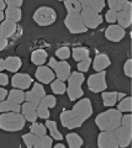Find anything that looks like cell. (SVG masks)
<instances>
[{"label":"cell","instance_id":"cell-30","mask_svg":"<svg viewBox=\"0 0 132 148\" xmlns=\"http://www.w3.org/2000/svg\"><path fill=\"white\" fill-rule=\"evenodd\" d=\"M6 99L12 101V103H15V104L21 105L25 101V91L20 90V89H15V88H14L12 90H10L8 92V98Z\"/></svg>","mask_w":132,"mask_h":148},{"label":"cell","instance_id":"cell-39","mask_svg":"<svg viewBox=\"0 0 132 148\" xmlns=\"http://www.w3.org/2000/svg\"><path fill=\"white\" fill-rule=\"evenodd\" d=\"M36 137L34 133H25V135H22V142L25 143V146L27 148H34V145H35V141H36Z\"/></svg>","mask_w":132,"mask_h":148},{"label":"cell","instance_id":"cell-32","mask_svg":"<svg viewBox=\"0 0 132 148\" xmlns=\"http://www.w3.org/2000/svg\"><path fill=\"white\" fill-rule=\"evenodd\" d=\"M53 138L48 135H43V136H37L35 141L34 148H51L53 145Z\"/></svg>","mask_w":132,"mask_h":148},{"label":"cell","instance_id":"cell-31","mask_svg":"<svg viewBox=\"0 0 132 148\" xmlns=\"http://www.w3.org/2000/svg\"><path fill=\"white\" fill-rule=\"evenodd\" d=\"M67 14H80L81 12V4L80 0H64L63 1Z\"/></svg>","mask_w":132,"mask_h":148},{"label":"cell","instance_id":"cell-28","mask_svg":"<svg viewBox=\"0 0 132 148\" xmlns=\"http://www.w3.org/2000/svg\"><path fill=\"white\" fill-rule=\"evenodd\" d=\"M70 51H72V57L77 63L90 57V51L88 47H74Z\"/></svg>","mask_w":132,"mask_h":148},{"label":"cell","instance_id":"cell-1","mask_svg":"<svg viewBox=\"0 0 132 148\" xmlns=\"http://www.w3.org/2000/svg\"><path fill=\"white\" fill-rule=\"evenodd\" d=\"M94 114L92 101L89 98L77 100L72 110H64L60 115L61 125L68 130H75L83 126V123Z\"/></svg>","mask_w":132,"mask_h":148},{"label":"cell","instance_id":"cell-19","mask_svg":"<svg viewBox=\"0 0 132 148\" xmlns=\"http://www.w3.org/2000/svg\"><path fill=\"white\" fill-rule=\"evenodd\" d=\"M93 69L95 72H103L105 71L106 68H109L111 66V59L106 53H99L95 56V58L93 59Z\"/></svg>","mask_w":132,"mask_h":148},{"label":"cell","instance_id":"cell-34","mask_svg":"<svg viewBox=\"0 0 132 148\" xmlns=\"http://www.w3.org/2000/svg\"><path fill=\"white\" fill-rule=\"evenodd\" d=\"M117 110L120 112H131L132 111V98L131 96H125L121 100H119V104H117Z\"/></svg>","mask_w":132,"mask_h":148},{"label":"cell","instance_id":"cell-38","mask_svg":"<svg viewBox=\"0 0 132 148\" xmlns=\"http://www.w3.org/2000/svg\"><path fill=\"white\" fill-rule=\"evenodd\" d=\"M92 62H93V59L88 57V58H85L84 61H80L78 62V64H77V68H78V72L80 73H86L89 71V68L90 66H92Z\"/></svg>","mask_w":132,"mask_h":148},{"label":"cell","instance_id":"cell-40","mask_svg":"<svg viewBox=\"0 0 132 148\" xmlns=\"http://www.w3.org/2000/svg\"><path fill=\"white\" fill-rule=\"evenodd\" d=\"M121 126H124L129 130H132V115L127 112L121 116Z\"/></svg>","mask_w":132,"mask_h":148},{"label":"cell","instance_id":"cell-16","mask_svg":"<svg viewBox=\"0 0 132 148\" xmlns=\"http://www.w3.org/2000/svg\"><path fill=\"white\" fill-rule=\"evenodd\" d=\"M35 78L41 84H51L56 79V74L48 66H40L35 72Z\"/></svg>","mask_w":132,"mask_h":148},{"label":"cell","instance_id":"cell-17","mask_svg":"<svg viewBox=\"0 0 132 148\" xmlns=\"http://www.w3.org/2000/svg\"><path fill=\"white\" fill-rule=\"evenodd\" d=\"M98 147L99 148H119L114 132L100 131L98 136Z\"/></svg>","mask_w":132,"mask_h":148},{"label":"cell","instance_id":"cell-49","mask_svg":"<svg viewBox=\"0 0 132 148\" xmlns=\"http://www.w3.org/2000/svg\"><path fill=\"white\" fill-rule=\"evenodd\" d=\"M125 96H126L125 92H117V101L121 100L122 98H125Z\"/></svg>","mask_w":132,"mask_h":148},{"label":"cell","instance_id":"cell-51","mask_svg":"<svg viewBox=\"0 0 132 148\" xmlns=\"http://www.w3.org/2000/svg\"><path fill=\"white\" fill-rule=\"evenodd\" d=\"M54 148H66V145H63V143H56Z\"/></svg>","mask_w":132,"mask_h":148},{"label":"cell","instance_id":"cell-22","mask_svg":"<svg viewBox=\"0 0 132 148\" xmlns=\"http://www.w3.org/2000/svg\"><path fill=\"white\" fill-rule=\"evenodd\" d=\"M48 59V53L46 49H42V48H38V49H35L32 53H31V62H32L35 66H44V63L47 62Z\"/></svg>","mask_w":132,"mask_h":148},{"label":"cell","instance_id":"cell-46","mask_svg":"<svg viewBox=\"0 0 132 148\" xmlns=\"http://www.w3.org/2000/svg\"><path fill=\"white\" fill-rule=\"evenodd\" d=\"M8 90L5 89L4 86H0V101H3V100H5L8 98Z\"/></svg>","mask_w":132,"mask_h":148},{"label":"cell","instance_id":"cell-20","mask_svg":"<svg viewBox=\"0 0 132 148\" xmlns=\"http://www.w3.org/2000/svg\"><path fill=\"white\" fill-rule=\"evenodd\" d=\"M17 31V24L9 21V20H4L0 24V36L5 37V38H11V37L16 34Z\"/></svg>","mask_w":132,"mask_h":148},{"label":"cell","instance_id":"cell-11","mask_svg":"<svg viewBox=\"0 0 132 148\" xmlns=\"http://www.w3.org/2000/svg\"><path fill=\"white\" fill-rule=\"evenodd\" d=\"M47 94H46V90H44L43 84H41V83L37 82V83H34L32 84L31 90L25 92V101H29V103L37 106L40 104V101Z\"/></svg>","mask_w":132,"mask_h":148},{"label":"cell","instance_id":"cell-47","mask_svg":"<svg viewBox=\"0 0 132 148\" xmlns=\"http://www.w3.org/2000/svg\"><path fill=\"white\" fill-rule=\"evenodd\" d=\"M6 9V4H5V0H0V11H5Z\"/></svg>","mask_w":132,"mask_h":148},{"label":"cell","instance_id":"cell-18","mask_svg":"<svg viewBox=\"0 0 132 148\" xmlns=\"http://www.w3.org/2000/svg\"><path fill=\"white\" fill-rule=\"evenodd\" d=\"M20 112L22 114V116L25 117L26 122H35L37 121V106L29 103V101H24V103L21 104V111Z\"/></svg>","mask_w":132,"mask_h":148},{"label":"cell","instance_id":"cell-29","mask_svg":"<svg viewBox=\"0 0 132 148\" xmlns=\"http://www.w3.org/2000/svg\"><path fill=\"white\" fill-rule=\"evenodd\" d=\"M20 112L21 111V105L19 104H15V103H12V101L10 100H3V101H0V114H3V112Z\"/></svg>","mask_w":132,"mask_h":148},{"label":"cell","instance_id":"cell-48","mask_svg":"<svg viewBox=\"0 0 132 148\" xmlns=\"http://www.w3.org/2000/svg\"><path fill=\"white\" fill-rule=\"evenodd\" d=\"M5 71V59L0 58V72Z\"/></svg>","mask_w":132,"mask_h":148},{"label":"cell","instance_id":"cell-45","mask_svg":"<svg viewBox=\"0 0 132 148\" xmlns=\"http://www.w3.org/2000/svg\"><path fill=\"white\" fill-rule=\"evenodd\" d=\"M8 45H9V40L3 36H0V52H3V51L8 47Z\"/></svg>","mask_w":132,"mask_h":148},{"label":"cell","instance_id":"cell-44","mask_svg":"<svg viewBox=\"0 0 132 148\" xmlns=\"http://www.w3.org/2000/svg\"><path fill=\"white\" fill-rule=\"evenodd\" d=\"M9 82H10V79H9L8 74L0 72V86H6L9 84Z\"/></svg>","mask_w":132,"mask_h":148},{"label":"cell","instance_id":"cell-12","mask_svg":"<svg viewBox=\"0 0 132 148\" xmlns=\"http://www.w3.org/2000/svg\"><path fill=\"white\" fill-rule=\"evenodd\" d=\"M116 22L120 27H122L124 30L129 29L132 25V3L126 0L124 9L117 12V17H116Z\"/></svg>","mask_w":132,"mask_h":148},{"label":"cell","instance_id":"cell-15","mask_svg":"<svg viewBox=\"0 0 132 148\" xmlns=\"http://www.w3.org/2000/svg\"><path fill=\"white\" fill-rule=\"evenodd\" d=\"M126 36V30H124L119 25H109L105 30V38L110 42L119 43Z\"/></svg>","mask_w":132,"mask_h":148},{"label":"cell","instance_id":"cell-26","mask_svg":"<svg viewBox=\"0 0 132 148\" xmlns=\"http://www.w3.org/2000/svg\"><path fill=\"white\" fill-rule=\"evenodd\" d=\"M66 141H67L68 147L69 148H80V147H83V145H84V140L75 132L67 133L66 135Z\"/></svg>","mask_w":132,"mask_h":148},{"label":"cell","instance_id":"cell-50","mask_svg":"<svg viewBox=\"0 0 132 148\" xmlns=\"http://www.w3.org/2000/svg\"><path fill=\"white\" fill-rule=\"evenodd\" d=\"M4 20H5V14H4L3 11H0V24H1Z\"/></svg>","mask_w":132,"mask_h":148},{"label":"cell","instance_id":"cell-21","mask_svg":"<svg viewBox=\"0 0 132 148\" xmlns=\"http://www.w3.org/2000/svg\"><path fill=\"white\" fill-rule=\"evenodd\" d=\"M22 67V61L17 56H10V57L5 58V71L9 73H17Z\"/></svg>","mask_w":132,"mask_h":148},{"label":"cell","instance_id":"cell-41","mask_svg":"<svg viewBox=\"0 0 132 148\" xmlns=\"http://www.w3.org/2000/svg\"><path fill=\"white\" fill-rule=\"evenodd\" d=\"M116 17H117V12L112 11V10H107L106 14H105V21L107 24L110 25H114L116 22Z\"/></svg>","mask_w":132,"mask_h":148},{"label":"cell","instance_id":"cell-6","mask_svg":"<svg viewBox=\"0 0 132 148\" xmlns=\"http://www.w3.org/2000/svg\"><path fill=\"white\" fill-rule=\"evenodd\" d=\"M85 80H86V85H88L89 91L94 92V94H100V92L105 91L107 89L105 71L92 74V75H89V78Z\"/></svg>","mask_w":132,"mask_h":148},{"label":"cell","instance_id":"cell-7","mask_svg":"<svg viewBox=\"0 0 132 148\" xmlns=\"http://www.w3.org/2000/svg\"><path fill=\"white\" fill-rule=\"evenodd\" d=\"M64 26L66 29L73 35H80L85 34L88 29L85 27L83 20H81L80 14H67L64 17Z\"/></svg>","mask_w":132,"mask_h":148},{"label":"cell","instance_id":"cell-24","mask_svg":"<svg viewBox=\"0 0 132 148\" xmlns=\"http://www.w3.org/2000/svg\"><path fill=\"white\" fill-rule=\"evenodd\" d=\"M4 14H5V20L11 21V22H14V24L20 22L21 18H22V11H21V9H19V8L6 6Z\"/></svg>","mask_w":132,"mask_h":148},{"label":"cell","instance_id":"cell-36","mask_svg":"<svg viewBox=\"0 0 132 148\" xmlns=\"http://www.w3.org/2000/svg\"><path fill=\"white\" fill-rule=\"evenodd\" d=\"M126 0H107L106 5L109 6V10H112L115 12H120L125 6Z\"/></svg>","mask_w":132,"mask_h":148},{"label":"cell","instance_id":"cell-5","mask_svg":"<svg viewBox=\"0 0 132 148\" xmlns=\"http://www.w3.org/2000/svg\"><path fill=\"white\" fill-rule=\"evenodd\" d=\"M32 20L36 25L41 27L51 26L57 20V12L51 6H40L32 14Z\"/></svg>","mask_w":132,"mask_h":148},{"label":"cell","instance_id":"cell-42","mask_svg":"<svg viewBox=\"0 0 132 148\" xmlns=\"http://www.w3.org/2000/svg\"><path fill=\"white\" fill-rule=\"evenodd\" d=\"M124 73L127 78H132V59L129 58L124 64Z\"/></svg>","mask_w":132,"mask_h":148},{"label":"cell","instance_id":"cell-8","mask_svg":"<svg viewBox=\"0 0 132 148\" xmlns=\"http://www.w3.org/2000/svg\"><path fill=\"white\" fill-rule=\"evenodd\" d=\"M48 67L54 72L57 79L63 80V82H67V79L69 78L70 73H72V68H70L69 63L67 61H57L54 57L49 58Z\"/></svg>","mask_w":132,"mask_h":148},{"label":"cell","instance_id":"cell-37","mask_svg":"<svg viewBox=\"0 0 132 148\" xmlns=\"http://www.w3.org/2000/svg\"><path fill=\"white\" fill-rule=\"evenodd\" d=\"M72 56V51L69 47H60L56 51V57L60 58V61H66Z\"/></svg>","mask_w":132,"mask_h":148},{"label":"cell","instance_id":"cell-23","mask_svg":"<svg viewBox=\"0 0 132 148\" xmlns=\"http://www.w3.org/2000/svg\"><path fill=\"white\" fill-rule=\"evenodd\" d=\"M44 125H46V127H47V131L49 132V136H51L53 140H56L58 142L63 141V138L64 137H63V135L60 132V130H58V123L56 121L47 119L46 122H44Z\"/></svg>","mask_w":132,"mask_h":148},{"label":"cell","instance_id":"cell-35","mask_svg":"<svg viewBox=\"0 0 132 148\" xmlns=\"http://www.w3.org/2000/svg\"><path fill=\"white\" fill-rule=\"evenodd\" d=\"M30 132L34 133L35 136H43V135H47L48 131H47V127H46V125L44 123L35 121V122H32V125H31Z\"/></svg>","mask_w":132,"mask_h":148},{"label":"cell","instance_id":"cell-3","mask_svg":"<svg viewBox=\"0 0 132 148\" xmlns=\"http://www.w3.org/2000/svg\"><path fill=\"white\" fill-rule=\"evenodd\" d=\"M26 120L21 112H3L0 114V130L4 132L15 133L25 128Z\"/></svg>","mask_w":132,"mask_h":148},{"label":"cell","instance_id":"cell-13","mask_svg":"<svg viewBox=\"0 0 132 148\" xmlns=\"http://www.w3.org/2000/svg\"><path fill=\"white\" fill-rule=\"evenodd\" d=\"M10 84L12 88L15 89H20V90H27L30 89V86H32L34 84V79L30 77V74L27 73H15L10 80Z\"/></svg>","mask_w":132,"mask_h":148},{"label":"cell","instance_id":"cell-43","mask_svg":"<svg viewBox=\"0 0 132 148\" xmlns=\"http://www.w3.org/2000/svg\"><path fill=\"white\" fill-rule=\"evenodd\" d=\"M5 4H6V6L19 8V9H21V6H22V4H24V1H22V0H5Z\"/></svg>","mask_w":132,"mask_h":148},{"label":"cell","instance_id":"cell-10","mask_svg":"<svg viewBox=\"0 0 132 148\" xmlns=\"http://www.w3.org/2000/svg\"><path fill=\"white\" fill-rule=\"evenodd\" d=\"M56 105H57L56 96L54 95H46L37 105V116L42 120L49 119V115H51L49 109L56 108Z\"/></svg>","mask_w":132,"mask_h":148},{"label":"cell","instance_id":"cell-4","mask_svg":"<svg viewBox=\"0 0 132 148\" xmlns=\"http://www.w3.org/2000/svg\"><path fill=\"white\" fill-rule=\"evenodd\" d=\"M85 82L84 73H80L78 71L72 72L69 78L67 79V95L69 98V101H77L84 96L83 90V83Z\"/></svg>","mask_w":132,"mask_h":148},{"label":"cell","instance_id":"cell-9","mask_svg":"<svg viewBox=\"0 0 132 148\" xmlns=\"http://www.w3.org/2000/svg\"><path fill=\"white\" fill-rule=\"evenodd\" d=\"M81 20H83L84 25L86 29L90 30H95L96 27H99L100 25L103 24L104 18L100 14L95 12L94 10H92L88 6H81V12H80Z\"/></svg>","mask_w":132,"mask_h":148},{"label":"cell","instance_id":"cell-14","mask_svg":"<svg viewBox=\"0 0 132 148\" xmlns=\"http://www.w3.org/2000/svg\"><path fill=\"white\" fill-rule=\"evenodd\" d=\"M114 135L117 141V145L119 148H126L131 145L132 142V130H129L124 126H119L115 131H114Z\"/></svg>","mask_w":132,"mask_h":148},{"label":"cell","instance_id":"cell-25","mask_svg":"<svg viewBox=\"0 0 132 148\" xmlns=\"http://www.w3.org/2000/svg\"><path fill=\"white\" fill-rule=\"evenodd\" d=\"M80 4L81 6H88L98 14L101 12L106 6V1L104 0H80Z\"/></svg>","mask_w":132,"mask_h":148},{"label":"cell","instance_id":"cell-33","mask_svg":"<svg viewBox=\"0 0 132 148\" xmlns=\"http://www.w3.org/2000/svg\"><path fill=\"white\" fill-rule=\"evenodd\" d=\"M51 89L54 95H63V94H66V91H67V83L56 78V79L51 83Z\"/></svg>","mask_w":132,"mask_h":148},{"label":"cell","instance_id":"cell-2","mask_svg":"<svg viewBox=\"0 0 132 148\" xmlns=\"http://www.w3.org/2000/svg\"><path fill=\"white\" fill-rule=\"evenodd\" d=\"M121 116L122 112H120L117 109L110 108L106 111L100 112L95 117V125L98 126L100 131L114 132L117 127L121 126Z\"/></svg>","mask_w":132,"mask_h":148},{"label":"cell","instance_id":"cell-27","mask_svg":"<svg viewBox=\"0 0 132 148\" xmlns=\"http://www.w3.org/2000/svg\"><path fill=\"white\" fill-rule=\"evenodd\" d=\"M117 92L119 91H103L101 99L105 108H114L117 104Z\"/></svg>","mask_w":132,"mask_h":148}]
</instances>
